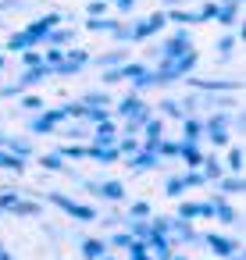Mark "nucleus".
<instances>
[{
	"instance_id": "nucleus-1",
	"label": "nucleus",
	"mask_w": 246,
	"mask_h": 260,
	"mask_svg": "<svg viewBox=\"0 0 246 260\" xmlns=\"http://www.w3.org/2000/svg\"><path fill=\"white\" fill-rule=\"evenodd\" d=\"M54 203H57L61 210H68L72 217H79V221H93V217H97V210H93V207H79L75 200H65L61 192H54Z\"/></svg>"
},
{
	"instance_id": "nucleus-2",
	"label": "nucleus",
	"mask_w": 246,
	"mask_h": 260,
	"mask_svg": "<svg viewBox=\"0 0 246 260\" xmlns=\"http://www.w3.org/2000/svg\"><path fill=\"white\" fill-rule=\"evenodd\" d=\"M203 242H207L210 249H218V256H225V260H228V256H235V239H225V235H207Z\"/></svg>"
},
{
	"instance_id": "nucleus-3",
	"label": "nucleus",
	"mask_w": 246,
	"mask_h": 260,
	"mask_svg": "<svg viewBox=\"0 0 246 260\" xmlns=\"http://www.w3.org/2000/svg\"><path fill=\"white\" fill-rule=\"evenodd\" d=\"M79 249H82V256H86V260H100V256L107 253V242H100V239H82V242H79Z\"/></svg>"
},
{
	"instance_id": "nucleus-4",
	"label": "nucleus",
	"mask_w": 246,
	"mask_h": 260,
	"mask_svg": "<svg viewBox=\"0 0 246 260\" xmlns=\"http://www.w3.org/2000/svg\"><path fill=\"white\" fill-rule=\"evenodd\" d=\"M97 196H104V200H125V189L118 185V182H100V185H89Z\"/></svg>"
},
{
	"instance_id": "nucleus-5",
	"label": "nucleus",
	"mask_w": 246,
	"mask_h": 260,
	"mask_svg": "<svg viewBox=\"0 0 246 260\" xmlns=\"http://www.w3.org/2000/svg\"><path fill=\"white\" fill-rule=\"evenodd\" d=\"M132 242H136V235H132V232H118V235L111 239V246H118V249H129Z\"/></svg>"
},
{
	"instance_id": "nucleus-6",
	"label": "nucleus",
	"mask_w": 246,
	"mask_h": 260,
	"mask_svg": "<svg viewBox=\"0 0 246 260\" xmlns=\"http://www.w3.org/2000/svg\"><path fill=\"white\" fill-rule=\"evenodd\" d=\"M228 171H235V175L242 171V153H239V150H232V153H228Z\"/></svg>"
},
{
	"instance_id": "nucleus-7",
	"label": "nucleus",
	"mask_w": 246,
	"mask_h": 260,
	"mask_svg": "<svg viewBox=\"0 0 246 260\" xmlns=\"http://www.w3.org/2000/svg\"><path fill=\"white\" fill-rule=\"evenodd\" d=\"M225 192H242V175H235V178H228L225 185H221Z\"/></svg>"
},
{
	"instance_id": "nucleus-8",
	"label": "nucleus",
	"mask_w": 246,
	"mask_h": 260,
	"mask_svg": "<svg viewBox=\"0 0 246 260\" xmlns=\"http://www.w3.org/2000/svg\"><path fill=\"white\" fill-rule=\"evenodd\" d=\"M0 164L11 168V171H22V160H18V157H8V153H0Z\"/></svg>"
},
{
	"instance_id": "nucleus-9",
	"label": "nucleus",
	"mask_w": 246,
	"mask_h": 260,
	"mask_svg": "<svg viewBox=\"0 0 246 260\" xmlns=\"http://www.w3.org/2000/svg\"><path fill=\"white\" fill-rule=\"evenodd\" d=\"M221 175V164L218 160H207V178H218Z\"/></svg>"
},
{
	"instance_id": "nucleus-10",
	"label": "nucleus",
	"mask_w": 246,
	"mask_h": 260,
	"mask_svg": "<svg viewBox=\"0 0 246 260\" xmlns=\"http://www.w3.org/2000/svg\"><path fill=\"white\" fill-rule=\"evenodd\" d=\"M43 164H47V168H50V171H61V160H57V157H47V160H43Z\"/></svg>"
},
{
	"instance_id": "nucleus-11",
	"label": "nucleus",
	"mask_w": 246,
	"mask_h": 260,
	"mask_svg": "<svg viewBox=\"0 0 246 260\" xmlns=\"http://www.w3.org/2000/svg\"><path fill=\"white\" fill-rule=\"evenodd\" d=\"M0 260H11V253H8L4 246H0Z\"/></svg>"
},
{
	"instance_id": "nucleus-12",
	"label": "nucleus",
	"mask_w": 246,
	"mask_h": 260,
	"mask_svg": "<svg viewBox=\"0 0 246 260\" xmlns=\"http://www.w3.org/2000/svg\"><path fill=\"white\" fill-rule=\"evenodd\" d=\"M171 260H189V256H171Z\"/></svg>"
},
{
	"instance_id": "nucleus-13",
	"label": "nucleus",
	"mask_w": 246,
	"mask_h": 260,
	"mask_svg": "<svg viewBox=\"0 0 246 260\" xmlns=\"http://www.w3.org/2000/svg\"><path fill=\"white\" fill-rule=\"evenodd\" d=\"M228 260H235V256H228Z\"/></svg>"
}]
</instances>
